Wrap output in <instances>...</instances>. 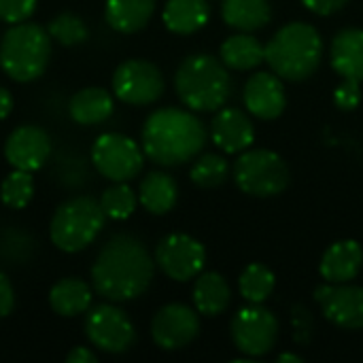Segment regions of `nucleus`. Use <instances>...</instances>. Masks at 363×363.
<instances>
[{
  "instance_id": "nucleus-39",
  "label": "nucleus",
  "mask_w": 363,
  "mask_h": 363,
  "mask_svg": "<svg viewBox=\"0 0 363 363\" xmlns=\"http://www.w3.org/2000/svg\"><path fill=\"white\" fill-rule=\"evenodd\" d=\"M13 111V96L6 87H0V121L6 119Z\"/></svg>"
},
{
  "instance_id": "nucleus-18",
  "label": "nucleus",
  "mask_w": 363,
  "mask_h": 363,
  "mask_svg": "<svg viewBox=\"0 0 363 363\" xmlns=\"http://www.w3.org/2000/svg\"><path fill=\"white\" fill-rule=\"evenodd\" d=\"M363 268V249L357 240H338L321 257L325 283H351Z\"/></svg>"
},
{
  "instance_id": "nucleus-21",
  "label": "nucleus",
  "mask_w": 363,
  "mask_h": 363,
  "mask_svg": "<svg viewBox=\"0 0 363 363\" xmlns=\"http://www.w3.org/2000/svg\"><path fill=\"white\" fill-rule=\"evenodd\" d=\"M155 2L157 0H106L104 19L113 30L121 34H134L153 17Z\"/></svg>"
},
{
  "instance_id": "nucleus-27",
  "label": "nucleus",
  "mask_w": 363,
  "mask_h": 363,
  "mask_svg": "<svg viewBox=\"0 0 363 363\" xmlns=\"http://www.w3.org/2000/svg\"><path fill=\"white\" fill-rule=\"evenodd\" d=\"M221 62L232 70H253L262 62H266V49L255 36H251L249 32H240L236 36H230L221 45Z\"/></svg>"
},
{
  "instance_id": "nucleus-26",
  "label": "nucleus",
  "mask_w": 363,
  "mask_h": 363,
  "mask_svg": "<svg viewBox=\"0 0 363 363\" xmlns=\"http://www.w3.org/2000/svg\"><path fill=\"white\" fill-rule=\"evenodd\" d=\"M230 300H232L230 285L219 272H204L196 277L194 306L198 313L206 317H217L230 306Z\"/></svg>"
},
{
  "instance_id": "nucleus-36",
  "label": "nucleus",
  "mask_w": 363,
  "mask_h": 363,
  "mask_svg": "<svg viewBox=\"0 0 363 363\" xmlns=\"http://www.w3.org/2000/svg\"><path fill=\"white\" fill-rule=\"evenodd\" d=\"M15 306V289L11 285V279L0 270V319L9 317Z\"/></svg>"
},
{
  "instance_id": "nucleus-23",
  "label": "nucleus",
  "mask_w": 363,
  "mask_h": 363,
  "mask_svg": "<svg viewBox=\"0 0 363 363\" xmlns=\"http://www.w3.org/2000/svg\"><path fill=\"white\" fill-rule=\"evenodd\" d=\"M49 306L60 317H79L91 306V287L74 277L62 279L49 291Z\"/></svg>"
},
{
  "instance_id": "nucleus-22",
  "label": "nucleus",
  "mask_w": 363,
  "mask_h": 363,
  "mask_svg": "<svg viewBox=\"0 0 363 363\" xmlns=\"http://www.w3.org/2000/svg\"><path fill=\"white\" fill-rule=\"evenodd\" d=\"M211 9L206 0H168L162 13L164 26L174 34H194L206 26Z\"/></svg>"
},
{
  "instance_id": "nucleus-1",
  "label": "nucleus",
  "mask_w": 363,
  "mask_h": 363,
  "mask_svg": "<svg viewBox=\"0 0 363 363\" xmlns=\"http://www.w3.org/2000/svg\"><path fill=\"white\" fill-rule=\"evenodd\" d=\"M155 274V259L132 234L113 236L96 255L91 285L108 302L140 298Z\"/></svg>"
},
{
  "instance_id": "nucleus-28",
  "label": "nucleus",
  "mask_w": 363,
  "mask_h": 363,
  "mask_svg": "<svg viewBox=\"0 0 363 363\" xmlns=\"http://www.w3.org/2000/svg\"><path fill=\"white\" fill-rule=\"evenodd\" d=\"M277 279L274 272L264 266V264H251L242 270L240 279H238V289L240 296L249 302V304H264L270 294L274 291Z\"/></svg>"
},
{
  "instance_id": "nucleus-29",
  "label": "nucleus",
  "mask_w": 363,
  "mask_h": 363,
  "mask_svg": "<svg viewBox=\"0 0 363 363\" xmlns=\"http://www.w3.org/2000/svg\"><path fill=\"white\" fill-rule=\"evenodd\" d=\"M230 174V166L228 160L223 155L217 153H206L202 157L196 160V164L191 166V181L200 187V189H215L219 185L225 183Z\"/></svg>"
},
{
  "instance_id": "nucleus-40",
  "label": "nucleus",
  "mask_w": 363,
  "mask_h": 363,
  "mask_svg": "<svg viewBox=\"0 0 363 363\" xmlns=\"http://www.w3.org/2000/svg\"><path fill=\"white\" fill-rule=\"evenodd\" d=\"M279 363H285V362H294V363H302V357L300 355H296V353H283V355H279Z\"/></svg>"
},
{
  "instance_id": "nucleus-32",
  "label": "nucleus",
  "mask_w": 363,
  "mask_h": 363,
  "mask_svg": "<svg viewBox=\"0 0 363 363\" xmlns=\"http://www.w3.org/2000/svg\"><path fill=\"white\" fill-rule=\"evenodd\" d=\"M49 36L51 40L64 45V47H74L87 40V26L85 21L74 15V13H60L57 17L51 19L49 23Z\"/></svg>"
},
{
  "instance_id": "nucleus-20",
  "label": "nucleus",
  "mask_w": 363,
  "mask_h": 363,
  "mask_svg": "<svg viewBox=\"0 0 363 363\" xmlns=\"http://www.w3.org/2000/svg\"><path fill=\"white\" fill-rule=\"evenodd\" d=\"M113 96L102 87H85L72 94L68 113L79 125H98L113 115Z\"/></svg>"
},
{
  "instance_id": "nucleus-15",
  "label": "nucleus",
  "mask_w": 363,
  "mask_h": 363,
  "mask_svg": "<svg viewBox=\"0 0 363 363\" xmlns=\"http://www.w3.org/2000/svg\"><path fill=\"white\" fill-rule=\"evenodd\" d=\"M49 155L51 138L40 125H19L4 143V157L17 170L34 172L49 160Z\"/></svg>"
},
{
  "instance_id": "nucleus-17",
  "label": "nucleus",
  "mask_w": 363,
  "mask_h": 363,
  "mask_svg": "<svg viewBox=\"0 0 363 363\" xmlns=\"http://www.w3.org/2000/svg\"><path fill=\"white\" fill-rule=\"evenodd\" d=\"M213 143L225 153H242L255 140V128L240 108H219L211 123Z\"/></svg>"
},
{
  "instance_id": "nucleus-25",
  "label": "nucleus",
  "mask_w": 363,
  "mask_h": 363,
  "mask_svg": "<svg viewBox=\"0 0 363 363\" xmlns=\"http://www.w3.org/2000/svg\"><path fill=\"white\" fill-rule=\"evenodd\" d=\"M223 21L238 32H255L270 23L272 6L268 0H223Z\"/></svg>"
},
{
  "instance_id": "nucleus-14",
  "label": "nucleus",
  "mask_w": 363,
  "mask_h": 363,
  "mask_svg": "<svg viewBox=\"0 0 363 363\" xmlns=\"http://www.w3.org/2000/svg\"><path fill=\"white\" fill-rule=\"evenodd\" d=\"M200 334V319L194 308L185 304H168L160 308L151 321L153 342L164 351H179L196 340Z\"/></svg>"
},
{
  "instance_id": "nucleus-30",
  "label": "nucleus",
  "mask_w": 363,
  "mask_h": 363,
  "mask_svg": "<svg viewBox=\"0 0 363 363\" xmlns=\"http://www.w3.org/2000/svg\"><path fill=\"white\" fill-rule=\"evenodd\" d=\"M34 196V179L32 172L26 170H17L13 168L11 174L4 177L2 185H0V200L9 206V208H26L30 204Z\"/></svg>"
},
{
  "instance_id": "nucleus-34",
  "label": "nucleus",
  "mask_w": 363,
  "mask_h": 363,
  "mask_svg": "<svg viewBox=\"0 0 363 363\" xmlns=\"http://www.w3.org/2000/svg\"><path fill=\"white\" fill-rule=\"evenodd\" d=\"M334 102L342 111H353L362 102V91H359V81L353 79H342V83L334 91Z\"/></svg>"
},
{
  "instance_id": "nucleus-31",
  "label": "nucleus",
  "mask_w": 363,
  "mask_h": 363,
  "mask_svg": "<svg viewBox=\"0 0 363 363\" xmlns=\"http://www.w3.org/2000/svg\"><path fill=\"white\" fill-rule=\"evenodd\" d=\"M136 204H138V198L128 183H115L108 189H104V194L100 196V206L104 215L115 221L128 219L136 211Z\"/></svg>"
},
{
  "instance_id": "nucleus-5",
  "label": "nucleus",
  "mask_w": 363,
  "mask_h": 363,
  "mask_svg": "<svg viewBox=\"0 0 363 363\" xmlns=\"http://www.w3.org/2000/svg\"><path fill=\"white\" fill-rule=\"evenodd\" d=\"M51 57V36L38 23H11L0 40V66L17 83L38 79Z\"/></svg>"
},
{
  "instance_id": "nucleus-24",
  "label": "nucleus",
  "mask_w": 363,
  "mask_h": 363,
  "mask_svg": "<svg viewBox=\"0 0 363 363\" xmlns=\"http://www.w3.org/2000/svg\"><path fill=\"white\" fill-rule=\"evenodd\" d=\"M179 200V185L166 172H149L138 187V202L151 215H166Z\"/></svg>"
},
{
  "instance_id": "nucleus-6",
  "label": "nucleus",
  "mask_w": 363,
  "mask_h": 363,
  "mask_svg": "<svg viewBox=\"0 0 363 363\" xmlns=\"http://www.w3.org/2000/svg\"><path fill=\"white\" fill-rule=\"evenodd\" d=\"M104 211L100 200L91 196H77L62 202L49 223L51 242L64 253H79L87 249L104 228Z\"/></svg>"
},
{
  "instance_id": "nucleus-37",
  "label": "nucleus",
  "mask_w": 363,
  "mask_h": 363,
  "mask_svg": "<svg viewBox=\"0 0 363 363\" xmlns=\"http://www.w3.org/2000/svg\"><path fill=\"white\" fill-rule=\"evenodd\" d=\"M351 0H302V4L308 9V11H313V13H317V15H321V17H325V15H334V13H338L342 6H347Z\"/></svg>"
},
{
  "instance_id": "nucleus-4",
  "label": "nucleus",
  "mask_w": 363,
  "mask_h": 363,
  "mask_svg": "<svg viewBox=\"0 0 363 363\" xmlns=\"http://www.w3.org/2000/svg\"><path fill=\"white\" fill-rule=\"evenodd\" d=\"M174 87L181 102L198 113L219 111L232 91L228 66L213 55L198 53L181 62L174 74Z\"/></svg>"
},
{
  "instance_id": "nucleus-8",
  "label": "nucleus",
  "mask_w": 363,
  "mask_h": 363,
  "mask_svg": "<svg viewBox=\"0 0 363 363\" xmlns=\"http://www.w3.org/2000/svg\"><path fill=\"white\" fill-rule=\"evenodd\" d=\"M91 162L104 179L113 183H128L143 170L145 151L130 136L106 132L96 138L91 147Z\"/></svg>"
},
{
  "instance_id": "nucleus-38",
  "label": "nucleus",
  "mask_w": 363,
  "mask_h": 363,
  "mask_svg": "<svg viewBox=\"0 0 363 363\" xmlns=\"http://www.w3.org/2000/svg\"><path fill=\"white\" fill-rule=\"evenodd\" d=\"M68 363H96V355L85 349V347H74L68 355H66Z\"/></svg>"
},
{
  "instance_id": "nucleus-33",
  "label": "nucleus",
  "mask_w": 363,
  "mask_h": 363,
  "mask_svg": "<svg viewBox=\"0 0 363 363\" xmlns=\"http://www.w3.org/2000/svg\"><path fill=\"white\" fill-rule=\"evenodd\" d=\"M36 11V0H0V21L21 23Z\"/></svg>"
},
{
  "instance_id": "nucleus-3",
  "label": "nucleus",
  "mask_w": 363,
  "mask_h": 363,
  "mask_svg": "<svg viewBox=\"0 0 363 363\" xmlns=\"http://www.w3.org/2000/svg\"><path fill=\"white\" fill-rule=\"evenodd\" d=\"M266 62L285 81H304L315 74L323 57V38L311 23L283 26L264 47Z\"/></svg>"
},
{
  "instance_id": "nucleus-7",
  "label": "nucleus",
  "mask_w": 363,
  "mask_h": 363,
  "mask_svg": "<svg viewBox=\"0 0 363 363\" xmlns=\"http://www.w3.org/2000/svg\"><path fill=\"white\" fill-rule=\"evenodd\" d=\"M289 168L285 160L268 149L242 151L234 164V181L240 191L255 198H272L289 187Z\"/></svg>"
},
{
  "instance_id": "nucleus-11",
  "label": "nucleus",
  "mask_w": 363,
  "mask_h": 363,
  "mask_svg": "<svg viewBox=\"0 0 363 363\" xmlns=\"http://www.w3.org/2000/svg\"><path fill=\"white\" fill-rule=\"evenodd\" d=\"M85 334L96 349L111 355L130 351L136 340V330L130 317L113 304H100L87 313Z\"/></svg>"
},
{
  "instance_id": "nucleus-13",
  "label": "nucleus",
  "mask_w": 363,
  "mask_h": 363,
  "mask_svg": "<svg viewBox=\"0 0 363 363\" xmlns=\"http://www.w3.org/2000/svg\"><path fill=\"white\" fill-rule=\"evenodd\" d=\"M315 300L325 319L342 330L363 328V287L349 283H325L315 289Z\"/></svg>"
},
{
  "instance_id": "nucleus-19",
  "label": "nucleus",
  "mask_w": 363,
  "mask_h": 363,
  "mask_svg": "<svg viewBox=\"0 0 363 363\" xmlns=\"http://www.w3.org/2000/svg\"><path fill=\"white\" fill-rule=\"evenodd\" d=\"M332 68L342 79L363 81V30L362 28H347L340 30L330 49Z\"/></svg>"
},
{
  "instance_id": "nucleus-12",
  "label": "nucleus",
  "mask_w": 363,
  "mask_h": 363,
  "mask_svg": "<svg viewBox=\"0 0 363 363\" xmlns=\"http://www.w3.org/2000/svg\"><path fill=\"white\" fill-rule=\"evenodd\" d=\"M206 262V251L202 242L187 234H170L160 240L155 249V264L160 270L179 283L196 279Z\"/></svg>"
},
{
  "instance_id": "nucleus-16",
  "label": "nucleus",
  "mask_w": 363,
  "mask_h": 363,
  "mask_svg": "<svg viewBox=\"0 0 363 363\" xmlns=\"http://www.w3.org/2000/svg\"><path fill=\"white\" fill-rule=\"evenodd\" d=\"M245 106L251 115L264 121H272L283 115L287 106V96L283 87V79L274 72H255L247 79L242 91Z\"/></svg>"
},
{
  "instance_id": "nucleus-9",
  "label": "nucleus",
  "mask_w": 363,
  "mask_h": 363,
  "mask_svg": "<svg viewBox=\"0 0 363 363\" xmlns=\"http://www.w3.org/2000/svg\"><path fill=\"white\" fill-rule=\"evenodd\" d=\"M232 340L247 357L268 355L279 340V319L262 304L245 306L232 319Z\"/></svg>"
},
{
  "instance_id": "nucleus-35",
  "label": "nucleus",
  "mask_w": 363,
  "mask_h": 363,
  "mask_svg": "<svg viewBox=\"0 0 363 363\" xmlns=\"http://www.w3.org/2000/svg\"><path fill=\"white\" fill-rule=\"evenodd\" d=\"M291 315H294V328H296V334H294V336H296V340H298V342L306 345V342H308V338H311V330H313L311 315H308V311H306L302 304L294 306Z\"/></svg>"
},
{
  "instance_id": "nucleus-10",
  "label": "nucleus",
  "mask_w": 363,
  "mask_h": 363,
  "mask_svg": "<svg viewBox=\"0 0 363 363\" xmlns=\"http://www.w3.org/2000/svg\"><path fill=\"white\" fill-rule=\"evenodd\" d=\"M113 94L130 106L153 104L164 94V74L147 60H125L113 72Z\"/></svg>"
},
{
  "instance_id": "nucleus-2",
  "label": "nucleus",
  "mask_w": 363,
  "mask_h": 363,
  "mask_svg": "<svg viewBox=\"0 0 363 363\" xmlns=\"http://www.w3.org/2000/svg\"><path fill=\"white\" fill-rule=\"evenodd\" d=\"M204 123L185 108H157L143 125V151L160 166H181L194 160L206 145Z\"/></svg>"
}]
</instances>
